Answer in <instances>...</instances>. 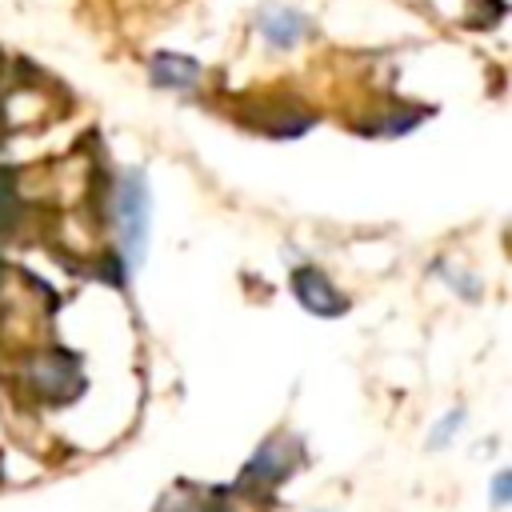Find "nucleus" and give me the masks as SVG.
<instances>
[{
    "label": "nucleus",
    "instance_id": "obj_1",
    "mask_svg": "<svg viewBox=\"0 0 512 512\" xmlns=\"http://www.w3.org/2000/svg\"><path fill=\"white\" fill-rule=\"evenodd\" d=\"M116 232H120V260L128 268V280L144 268L148 240H152V188L144 168L120 172L116 184Z\"/></svg>",
    "mask_w": 512,
    "mask_h": 512
},
{
    "label": "nucleus",
    "instance_id": "obj_2",
    "mask_svg": "<svg viewBox=\"0 0 512 512\" xmlns=\"http://www.w3.org/2000/svg\"><path fill=\"white\" fill-rule=\"evenodd\" d=\"M296 460H300L296 440H288L284 432H276V436H268V440L252 452V460L240 468L236 484H240V488H272V484L288 480V472L296 468Z\"/></svg>",
    "mask_w": 512,
    "mask_h": 512
},
{
    "label": "nucleus",
    "instance_id": "obj_3",
    "mask_svg": "<svg viewBox=\"0 0 512 512\" xmlns=\"http://www.w3.org/2000/svg\"><path fill=\"white\" fill-rule=\"evenodd\" d=\"M292 296L300 300L304 312L320 316V320H332V316H344L352 308V300L316 268V264H304L292 272Z\"/></svg>",
    "mask_w": 512,
    "mask_h": 512
},
{
    "label": "nucleus",
    "instance_id": "obj_4",
    "mask_svg": "<svg viewBox=\"0 0 512 512\" xmlns=\"http://www.w3.org/2000/svg\"><path fill=\"white\" fill-rule=\"evenodd\" d=\"M256 28H260V36H264L272 48L288 52V48H296V44L304 40L308 20H304V12H296V8H264V12L256 16Z\"/></svg>",
    "mask_w": 512,
    "mask_h": 512
},
{
    "label": "nucleus",
    "instance_id": "obj_5",
    "mask_svg": "<svg viewBox=\"0 0 512 512\" xmlns=\"http://www.w3.org/2000/svg\"><path fill=\"white\" fill-rule=\"evenodd\" d=\"M200 80V64L180 52H160L152 56V84L160 88H192Z\"/></svg>",
    "mask_w": 512,
    "mask_h": 512
},
{
    "label": "nucleus",
    "instance_id": "obj_6",
    "mask_svg": "<svg viewBox=\"0 0 512 512\" xmlns=\"http://www.w3.org/2000/svg\"><path fill=\"white\" fill-rule=\"evenodd\" d=\"M432 272L460 296V300H468V304H476L480 296H484V284H480V276L476 272H464V268H456V264H444V260H436L432 264Z\"/></svg>",
    "mask_w": 512,
    "mask_h": 512
},
{
    "label": "nucleus",
    "instance_id": "obj_7",
    "mask_svg": "<svg viewBox=\"0 0 512 512\" xmlns=\"http://www.w3.org/2000/svg\"><path fill=\"white\" fill-rule=\"evenodd\" d=\"M460 424H464V408H452V412H444V416L436 420V428L428 432V448H432V452H440L444 444H452V436L460 432Z\"/></svg>",
    "mask_w": 512,
    "mask_h": 512
},
{
    "label": "nucleus",
    "instance_id": "obj_8",
    "mask_svg": "<svg viewBox=\"0 0 512 512\" xmlns=\"http://www.w3.org/2000/svg\"><path fill=\"white\" fill-rule=\"evenodd\" d=\"M488 500H492L496 512L508 508V500H512V468H500V472L492 476V492H488Z\"/></svg>",
    "mask_w": 512,
    "mask_h": 512
},
{
    "label": "nucleus",
    "instance_id": "obj_9",
    "mask_svg": "<svg viewBox=\"0 0 512 512\" xmlns=\"http://www.w3.org/2000/svg\"><path fill=\"white\" fill-rule=\"evenodd\" d=\"M156 512H200L192 500H184V488H172L156 500Z\"/></svg>",
    "mask_w": 512,
    "mask_h": 512
},
{
    "label": "nucleus",
    "instance_id": "obj_10",
    "mask_svg": "<svg viewBox=\"0 0 512 512\" xmlns=\"http://www.w3.org/2000/svg\"><path fill=\"white\" fill-rule=\"evenodd\" d=\"M16 220V192L8 180H0V232H8Z\"/></svg>",
    "mask_w": 512,
    "mask_h": 512
},
{
    "label": "nucleus",
    "instance_id": "obj_11",
    "mask_svg": "<svg viewBox=\"0 0 512 512\" xmlns=\"http://www.w3.org/2000/svg\"><path fill=\"white\" fill-rule=\"evenodd\" d=\"M316 512H328V508H316Z\"/></svg>",
    "mask_w": 512,
    "mask_h": 512
}]
</instances>
